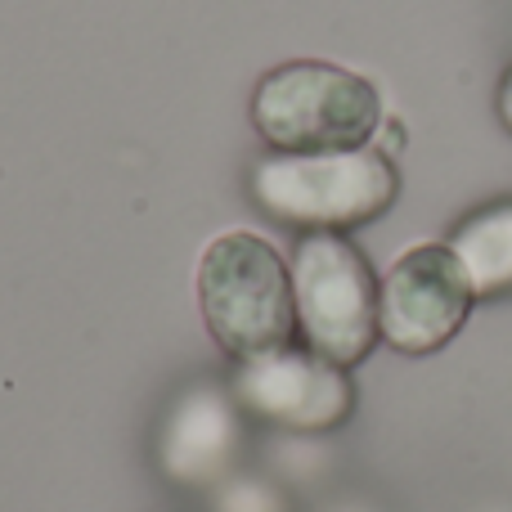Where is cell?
Masks as SVG:
<instances>
[{"label": "cell", "instance_id": "6da1fadb", "mask_svg": "<svg viewBox=\"0 0 512 512\" xmlns=\"http://www.w3.org/2000/svg\"><path fill=\"white\" fill-rule=\"evenodd\" d=\"M194 292L212 342L234 364L283 351L297 342L292 270L270 239L225 230L198 252Z\"/></svg>", "mask_w": 512, "mask_h": 512}, {"label": "cell", "instance_id": "7a4b0ae2", "mask_svg": "<svg viewBox=\"0 0 512 512\" xmlns=\"http://www.w3.org/2000/svg\"><path fill=\"white\" fill-rule=\"evenodd\" d=\"M252 126L274 153L364 149L382 131V95L369 77L328 59H292L252 90Z\"/></svg>", "mask_w": 512, "mask_h": 512}, {"label": "cell", "instance_id": "3957f363", "mask_svg": "<svg viewBox=\"0 0 512 512\" xmlns=\"http://www.w3.org/2000/svg\"><path fill=\"white\" fill-rule=\"evenodd\" d=\"M248 189L265 216L306 234H346L396 203L400 176L382 149L270 153L252 167Z\"/></svg>", "mask_w": 512, "mask_h": 512}, {"label": "cell", "instance_id": "277c9868", "mask_svg": "<svg viewBox=\"0 0 512 512\" xmlns=\"http://www.w3.org/2000/svg\"><path fill=\"white\" fill-rule=\"evenodd\" d=\"M292 301L297 337L315 355L355 369L378 333V274L346 234H301L292 248Z\"/></svg>", "mask_w": 512, "mask_h": 512}, {"label": "cell", "instance_id": "5b68a950", "mask_svg": "<svg viewBox=\"0 0 512 512\" xmlns=\"http://www.w3.org/2000/svg\"><path fill=\"white\" fill-rule=\"evenodd\" d=\"M472 279L450 243H414L378 279V333L400 355H432L472 315Z\"/></svg>", "mask_w": 512, "mask_h": 512}, {"label": "cell", "instance_id": "8992f818", "mask_svg": "<svg viewBox=\"0 0 512 512\" xmlns=\"http://www.w3.org/2000/svg\"><path fill=\"white\" fill-rule=\"evenodd\" d=\"M230 396L252 418L283 432H333L355 409V387L342 364L297 342L234 364Z\"/></svg>", "mask_w": 512, "mask_h": 512}, {"label": "cell", "instance_id": "52a82bcc", "mask_svg": "<svg viewBox=\"0 0 512 512\" xmlns=\"http://www.w3.org/2000/svg\"><path fill=\"white\" fill-rule=\"evenodd\" d=\"M239 450V405L216 387H194L171 405L162 423L158 459L162 472L180 486H207L230 468Z\"/></svg>", "mask_w": 512, "mask_h": 512}, {"label": "cell", "instance_id": "ba28073f", "mask_svg": "<svg viewBox=\"0 0 512 512\" xmlns=\"http://www.w3.org/2000/svg\"><path fill=\"white\" fill-rule=\"evenodd\" d=\"M450 248L468 270L477 297L512 292V198L463 216L450 234Z\"/></svg>", "mask_w": 512, "mask_h": 512}, {"label": "cell", "instance_id": "9c48e42d", "mask_svg": "<svg viewBox=\"0 0 512 512\" xmlns=\"http://www.w3.org/2000/svg\"><path fill=\"white\" fill-rule=\"evenodd\" d=\"M495 113H499V122H504V131L512 135V68L504 72V81H499V90H495Z\"/></svg>", "mask_w": 512, "mask_h": 512}]
</instances>
